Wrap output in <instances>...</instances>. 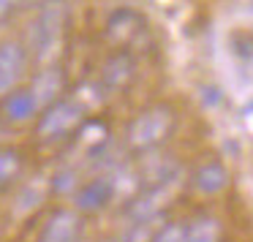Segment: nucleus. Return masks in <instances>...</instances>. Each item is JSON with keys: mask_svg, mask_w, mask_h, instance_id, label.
<instances>
[{"mask_svg": "<svg viewBox=\"0 0 253 242\" xmlns=\"http://www.w3.org/2000/svg\"><path fill=\"white\" fill-rule=\"evenodd\" d=\"M66 19L68 11L60 0H49L41 6V11L28 25V52L33 55V60L46 63L57 55L66 33Z\"/></svg>", "mask_w": 253, "mask_h": 242, "instance_id": "f257e3e1", "label": "nucleus"}, {"mask_svg": "<svg viewBox=\"0 0 253 242\" xmlns=\"http://www.w3.org/2000/svg\"><path fill=\"white\" fill-rule=\"evenodd\" d=\"M171 128H174V112H171V106L155 104L133 117V122L128 125L126 139L133 150H153L161 142H166Z\"/></svg>", "mask_w": 253, "mask_h": 242, "instance_id": "f03ea898", "label": "nucleus"}, {"mask_svg": "<svg viewBox=\"0 0 253 242\" xmlns=\"http://www.w3.org/2000/svg\"><path fill=\"white\" fill-rule=\"evenodd\" d=\"M79 125H84V106L74 98H63L57 104H52L49 109H44L39 120V136L52 142V139H63L71 131H77Z\"/></svg>", "mask_w": 253, "mask_h": 242, "instance_id": "7ed1b4c3", "label": "nucleus"}, {"mask_svg": "<svg viewBox=\"0 0 253 242\" xmlns=\"http://www.w3.org/2000/svg\"><path fill=\"white\" fill-rule=\"evenodd\" d=\"M174 185H177V180H169V182H161V185L144 188L142 193H136V199H131V202H128V209H126L128 220H131V223L158 220L161 212L171 204Z\"/></svg>", "mask_w": 253, "mask_h": 242, "instance_id": "20e7f679", "label": "nucleus"}, {"mask_svg": "<svg viewBox=\"0 0 253 242\" xmlns=\"http://www.w3.org/2000/svg\"><path fill=\"white\" fill-rule=\"evenodd\" d=\"M115 196H117L115 174L106 171V174H98L95 180L84 182L82 188H77V193H74V207H77V212H98Z\"/></svg>", "mask_w": 253, "mask_h": 242, "instance_id": "39448f33", "label": "nucleus"}, {"mask_svg": "<svg viewBox=\"0 0 253 242\" xmlns=\"http://www.w3.org/2000/svg\"><path fill=\"white\" fill-rule=\"evenodd\" d=\"M63 93H66V71L60 66H44L30 82V95L39 109H49L52 104L63 101Z\"/></svg>", "mask_w": 253, "mask_h": 242, "instance_id": "423d86ee", "label": "nucleus"}, {"mask_svg": "<svg viewBox=\"0 0 253 242\" xmlns=\"http://www.w3.org/2000/svg\"><path fill=\"white\" fill-rule=\"evenodd\" d=\"M25 68H28V49L17 41H3L0 44V95L17 87V82L25 77Z\"/></svg>", "mask_w": 253, "mask_h": 242, "instance_id": "0eeeda50", "label": "nucleus"}, {"mask_svg": "<svg viewBox=\"0 0 253 242\" xmlns=\"http://www.w3.org/2000/svg\"><path fill=\"white\" fill-rule=\"evenodd\" d=\"M82 231V218L77 209H57L41 229L39 242H77Z\"/></svg>", "mask_w": 253, "mask_h": 242, "instance_id": "6e6552de", "label": "nucleus"}, {"mask_svg": "<svg viewBox=\"0 0 253 242\" xmlns=\"http://www.w3.org/2000/svg\"><path fill=\"white\" fill-rule=\"evenodd\" d=\"M231 177H229V169H226L220 161H207L202 163L196 171H193V188L204 196H218L229 188Z\"/></svg>", "mask_w": 253, "mask_h": 242, "instance_id": "1a4fd4ad", "label": "nucleus"}, {"mask_svg": "<svg viewBox=\"0 0 253 242\" xmlns=\"http://www.w3.org/2000/svg\"><path fill=\"white\" fill-rule=\"evenodd\" d=\"M144 30V19L131 8H117L106 22V39L115 44H128Z\"/></svg>", "mask_w": 253, "mask_h": 242, "instance_id": "9d476101", "label": "nucleus"}, {"mask_svg": "<svg viewBox=\"0 0 253 242\" xmlns=\"http://www.w3.org/2000/svg\"><path fill=\"white\" fill-rule=\"evenodd\" d=\"M133 74H136L133 57L128 55V52H117V55H112L109 60L104 63V68H101V84H104L106 90H120L133 79Z\"/></svg>", "mask_w": 253, "mask_h": 242, "instance_id": "9b49d317", "label": "nucleus"}, {"mask_svg": "<svg viewBox=\"0 0 253 242\" xmlns=\"http://www.w3.org/2000/svg\"><path fill=\"white\" fill-rule=\"evenodd\" d=\"M46 191H49V182L44 177H36L30 180L22 191L17 193V202H14V218H28L30 212L41 207V202L46 199Z\"/></svg>", "mask_w": 253, "mask_h": 242, "instance_id": "f8f14e48", "label": "nucleus"}, {"mask_svg": "<svg viewBox=\"0 0 253 242\" xmlns=\"http://www.w3.org/2000/svg\"><path fill=\"white\" fill-rule=\"evenodd\" d=\"M36 101L30 95V90H17V93H8L3 101V117L8 122H25L36 115Z\"/></svg>", "mask_w": 253, "mask_h": 242, "instance_id": "ddd939ff", "label": "nucleus"}, {"mask_svg": "<svg viewBox=\"0 0 253 242\" xmlns=\"http://www.w3.org/2000/svg\"><path fill=\"white\" fill-rule=\"evenodd\" d=\"M223 237V226L212 215H202V218L191 220L185 229V242H220Z\"/></svg>", "mask_w": 253, "mask_h": 242, "instance_id": "4468645a", "label": "nucleus"}, {"mask_svg": "<svg viewBox=\"0 0 253 242\" xmlns=\"http://www.w3.org/2000/svg\"><path fill=\"white\" fill-rule=\"evenodd\" d=\"M22 171V155L19 150H0V188L11 185L17 180V174Z\"/></svg>", "mask_w": 253, "mask_h": 242, "instance_id": "2eb2a0df", "label": "nucleus"}, {"mask_svg": "<svg viewBox=\"0 0 253 242\" xmlns=\"http://www.w3.org/2000/svg\"><path fill=\"white\" fill-rule=\"evenodd\" d=\"M155 220H144V223H131L115 242H153V234H155Z\"/></svg>", "mask_w": 253, "mask_h": 242, "instance_id": "dca6fc26", "label": "nucleus"}, {"mask_svg": "<svg viewBox=\"0 0 253 242\" xmlns=\"http://www.w3.org/2000/svg\"><path fill=\"white\" fill-rule=\"evenodd\" d=\"M185 223H180V220H174V223H164L155 229L153 234V242H185Z\"/></svg>", "mask_w": 253, "mask_h": 242, "instance_id": "f3484780", "label": "nucleus"}, {"mask_svg": "<svg viewBox=\"0 0 253 242\" xmlns=\"http://www.w3.org/2000/svg\"><path fill=\"white\" fill-rule=\"evenodd\" d=\"M52 188H55L57 193H77V171L74 169H63L55 174V180H52Z\"/></svg>", "mask_w": 253, "mask_h": 242, "instance_id": "a211bd4d", "label": "nucleus"}, {"mask_svg": "<svg viewBox=\"0 0 253 242\" xmlns=\"http://www.w3.org/2000/svg\"><path fill=\"white\" fill-rule=\"evenodd\" d=\"M231 52L240 57H253V33H240L231 39Z\"/></svg>", "mask_w": 253, "mask_h": 242, "instance_id": "6ab92c4d", "label": "nucleus"}, {"mask_svg": "<svg viewBox=\"0 0 253 242\" xmlns=\"http://www.w3.org/2000/svg\"><path fill=\"white\" fill-rule=\"evenodd\" d=\"M17 3H19V0H0V17H6V14L11 11Z\"/></svg>", "mask_w": 253, "mask_h": 242, "instance_id": "aec40b11", "label": "nucleus"}, {"mask_svg": "<svg viewBox=\"0 0 253 242\" xmlns=\"http://www.w3.org/2000/svg\"><path fill=\"white\" fill-rule=\"evenodd\" d=\"M8 136V120L3 115H0V142H3V139Z\"/></svg>", "mask_w": 253, "mask_h": 242, "instance_id": "412c9836", "label": "nucleus"}, {"mask_svg": "<svg viewBox=\"0 0 253 242\" xmlns=\"http://www.w3.org/2000/svg\"><path fill=\"white\" fill-rule=\"evenodd\" d=\"M36 3H39V0H36ZM46 3H49V0H46Z\"/></svg>", "mask_w": 253, "mask_h": 242, "instance_id": "4be33fe9", "label": "nucleus"}]
</instances>
